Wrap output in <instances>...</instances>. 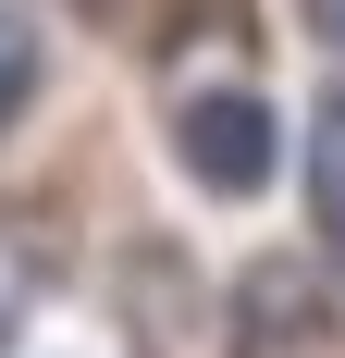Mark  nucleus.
<instances>
[{"mask_svg":"<svg viewBox=\"0 0 345 358\" xmlns=\"http://www.w3.org/2000/svg\"><path fill=\"white\" fill-rule=\"evenodd\" d=\"M172 161H185V185H210V198H259L272 161H284V136H272V111L247 99V87H210V99L172 111Z\"/></svg>","mask_w":345,"mask_h":358,"instance_id":"nucleus-1","label":"nucleus"},{"mask_svg":"<svg viewBox=\"0 0 345 358\" xmlns=\"http://www.w3.org/2000/svg\"><path fill=\"white\" fill-rule=\"evenodd\" d=\"M309 222H321V248L345 259V74L309 99Z\"/></svg>","mask_w":345,"mask_h":358,"instance_id":"nucleus-2","label":"nucleus"},{"mask_svg":"<svg viewBox=\"0 0 345 358\" xmlns=\"http://www.w3.org/2000/svg\"><path fill=\"white\" fill-rule=\"evenodd\" d=\"M37 50H50L37 37V0H0V124L37 99Z\"/></svg>","mask_w":345,"mask_h":358,"instance_id":"nucleus-3","label":"nucleus"},{"mask_svg":"<svg viewBox=\"0 0 345 358\" xmlns=\"http://www.w3.org/2000/svg\"><path fill=\"white\" fill-rule=\"evenodd\" d=\"M309 25H321V37H333V50H345V0H309Z\"/></svg>","mask_w":345,"mask_h":358,"instance_id":"nucleus-4","label":"nucleus"}]
</instances>
